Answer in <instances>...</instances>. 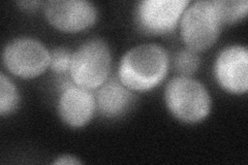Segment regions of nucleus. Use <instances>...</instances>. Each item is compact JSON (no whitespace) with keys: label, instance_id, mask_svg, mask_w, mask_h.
Here are the masks:
<instances>
[{"label":"nucleus","instance_id":"10","mask_svg":"<svg viewBox=\"0 0 248 165\" xmlns=\"http://www.w3.org/2000/svg\"><path fill=\"white\" fill-rule=\"evenodd\" d=\"M95 95L96 109L106 118H117L133 106L135 94L125 87L118 77H108L97 89Z\"/></svg>","mask_w":248,"mask_h":165},{"label":"nucleus","instance_id":"16","mask_svg":"<svg viewBox=\"0 0 248 165\" xmlns=\"http://www.w3.org/2000/svg\"><path fill=\"white\" fill-rule=\"evenodd\" d=\"M19 5H21L23 9L25 10H32L35 9V7L40 4L38 1H22V2H18Z\"/></svg>","mask_w":248,"mask_h":165},{"label":"nucleus","instance_id":"9","mask_svg":"<svg viewBox=\"0 0 248 165\" xmlns=\"http://www.w3.org/2000/svg\"><path fill=\"white\" fill-rule=\"evenodd\" d=\"M96 111L95 95L90 90L71 83L61 89L58 115L64 124L80 128L88 124Z\"/></svg>","mask_w":248,"mask_h":165},{"label":"nucleus","instance_id":"2","mask_svg":"<svg viewBox=\"0 0 248 165\" xmlns=\"http://www.w3.org/2000/svg\"><path fill=\"white\" fill-rule=\"evenodd\" d=\"M165 100L170 113L183 123L202 122L211 112L210 93L191 76L173 77L166 86Z\"/></svg>","mask_w":248,"mask_h":165},{"label":"nucleus","instance_id":"7","mask_svg":"<svg viewBox=\"0 0 248 165\" xmlns=\"http://www.w3.org/2000/svg\"><path fill=\"white\" fill-rule=\"evenodd\" d=\"M214 75L224 91L235 95L245 94L248 90L247 46L232 45L224 48L215 60Z\"/></svg>","mask_w":248,"mask_h":165},{"label":"nucleus","instance_id":"14","mask_svg":"<svg viewBox=\"0 0 248 165\" xmlns=\"http://www.w3.org/2000/svg\"><path fill=\"white\" fill-rule=\"evenodd\" d=\"M73 53L64 46H57L50 52V68L57 75L69 73Z\"/></svg>","mask_w":248,"mask_h":165},{"label":"nucleus","instance_id":"1","mask_svg":"<svg viewBox=\"0 0 248 165\" xmlns=\"http://www.w3.org/2000/svg\"><path fill=\"white\" fill-rule=\"evenodd\" d=\"M170 57L165 48L156 44L139 45L128 50L120 60L119 81L131 91L154 89L165 80Z\"/></svg>","mask_w":248,"mask_h":165},{"label":"nucleus","instance_id":"5","mask_svg":"<svg viewBox=\"0 0 248 165\" xmlns=\"http://www.w3.org/2000/svg\"><path fill=\"white\" fill-rule=\"evenodd\" d=\"M2 62L12 75L29 80L50 67V52L35 38L18 37L5 45Z\"/></svg>","mask_w":248,"mask_h":165},{"label":"nucleus","instance_id":"6","mask_svg":"<svg viewBox=\"0 0 248 165\" xmlns=\"http://www.w3.org/2000/svg\"><path fill=\"white\" fill-rule=\"evenodd\" d=\"M190 2L188 0H144L136 9L137 24L147 34L173 31Z\"/></svg>","mask_w":248,"mask_h":165},{"label":"nucleus","instance_id":"11","mask_svg":"<svg viewBox=\"0 0 248 165\" xmlns=\"http://www.w3.org/2000/svg\"><path fill=\"white\" fill-rule=\"evenodd\" d=\"M223 24H234L244 19L248 11L247 0H216Z\"/></svg>","mask_w":248,"mask_h":165},{"label":"nucleus","instance_id":"13","mask_svg":"<svg viewBox=\"0 0 248 165\" xmlns=\"http://www.w3.org/2000/svg\"><path fill=\"white\" fill-rule=\"evenodd\" d=\"M173 64L175 72L178 75L182 76H190L199 69L201 59L197 52L186 48L176 53Z\"/></svg>","mask_w":248,"mask_h":165},{"label":"nucleus","instance_id":"4","mask_svg":"<svg viewBox=\"0 0 248 165\" xmlns=\"http://www.w3.org/2000/svg\"><path fill=\"white\" fill-rule=\"evenodd\" d=\"M112 55L102 39L92 38L82 44L72 57L69 77L79 87L97 90L110 77Z\"/></svg>","mask_w":248,"mask_h":165},{"label":"nucleus","instance_id":"15","mask_svg":"<svg viewBox=\"0 0 248 165\" xmlns=\"http://www.w3.org/2000/svg\"><path fill=\"white\" fill-rule=\"evenodd\" d=\"M82 162L77 158V157L73 156V155H68V154H64V155H61L58 156L57 158L53 161V164H61V165H78V164H81Z\"/></svg>","mask_w":248,"mask_h":165},{"label":"nucleus","instance_id":"12","mask_svg":"<svg viewBox=\"0 0 248 165\" xmlns=\"http://www.w3.org/2000/svg\"><path fill=\"white\" fill-rule=\"evenodd\" d=\"M20 95L17 87L5 74L0 75V115L12 114L18 107Z\"/></svg>","mask_w":248,"mask_h":165},{"label":"nucleus","instance_id":"8","mask_svg":"<svg viewBox=\"0 0 248 165\" xmlns=\"http://www.w3.org/2000/svg\"><path fill=\"white\" fill-rule=\"evenodd\" d=\"M45 15L54 28L64 32H79L93 26L97 12L86 0H52L46 3Z\"/></svg>","mask_w":248,"mask_h":165},{"label":"nucleus","instance_id":"3","mask_svg":"<svg viewBox=\"0 0 248 165\" xmlns=\"http://www.w3.org/2000/svg\"><path fill=\"white\" fill-rule=\"evenodd\" d=\"M222 22L216 0H199L189 3L180 19L181 37L186 48L204 52L216 43Z\"/></svg>","mask_w":248,"mask_h":165}]
</instances>
